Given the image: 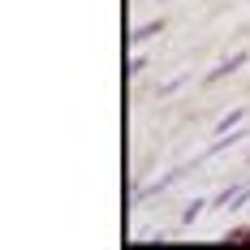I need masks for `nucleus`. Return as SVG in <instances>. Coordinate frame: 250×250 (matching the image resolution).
<instances>
[{"instance_id":"obj_1","label":"nucleus","mask_w":250,"mask_h":250,"mask_svg":"<svg viewBox=\"0 0 250 250\" xmlns=\"http://www.w3.org/2000/svg\"><path fill=\"white\" fill-rule=\"evenodd\" d=\"M186 173H190V164H177V168H168V173H164V177H155L151 186H138V190H134V203L151 199V194H164V190H168L173 181H181V177H186Z\"/></svg>"},{"instance_id":"obj_2","label":"nucleus","mask_w":250,"mask_h":250,"mask_svg":"<svg viewBox=\"0 0 250 250\" xmlns=\"http://www.w3.org/2000/svg\"><path fill=\"white\" fill-rule=\"evenodd\" d=\"M250 56L246 52H233V56H229V61H220V65H216V69H211V74H207V82H220V78H229V74H237V69H242V65H246Z\"/></svg>"},{"instance_id":"obj_3","label":"nucleus","mask_w":250,"mask_h":250,"mask_svg":"<svg viewBox=\"0 0 250 250\" xmlns=\"http://www.w3.org/2000/svg\"><path fill=\"white\" fill-rule=\"evenodd\" d=\"M160 30H164L160 18H155V22H143V26H134V30H129V43H147V39H155Z\"/></svg>"},{"instance_id":"obj_4","label":"nucleus","mask_w":250,"mask_h":250,"mask_svg":"<svg viewBox=\"0 0 250 250\" xmlns=\"http://www.w3.org/2000/svg\"><path fill=\"white\" fill-rule=\"evenodd\" d=\"M242 117H246L242 108H233V112H225V117L216 121V134H229V129H237V125H242Z\"/></svg>"},{"instance_id":"obj_5","label":"nucleus","mask_w":250,"mask_h":250,"mask_svg":"<svg viewBox=\"0 0 250 250\" xmlns=\"http://www.w3.org/2000/svg\"><path fill=\"white\" fill-rule=\"evenodd\" d=\"M203 207H207V203H203V199H194L190 207H186V211H181V225H194V220L203 216Z\"/></svg>"},{"instance_id":"obj_6","label":"nucleus","mask_w":250,"mask_h":250,"mask_svg":"<svg viewBox=\"0 0 250 250\" xmlns=\"http://www.w3.org/2000/svg\"><path fill=\"white\" fill-rule=\"evenodd\" d=\"M250 207V186H242L237 194H233V203H229V211H246Z\"/></svg>"},{"instance_id":"obj_7","label":"nucleus","mask_w":250,"mask_h":250,"mask_svg":"<svg viewBox=\"0 0 250 250\" xmlns=\"http://www.w3.org/2000/svg\"><path fill=\"white\" fill-rule=\"evenodd\" d=\"M186 82H190V78L181 74V78H173V82H164V86H160V91H155V95H160V100H164V95H177V91H181V86H186Z\"/></svg>"},{"instance_id":"obj_8","label":"nucleus","mask_w":250,"mask_h":250,"mask_svg":"<svg viewBox=\"0 0 250 250\" xmlns=\"http://www.w3.org/2000/svg\"><path fill=\"white\" fill-rule=\"evenodd\" d=\"M225 242H250V225H237L225 233Z\"/></svg>"},{"instance_id":"obj_9","label":"nucleus","mask_w":250,"mask_h":250,"mask_svg":"<svg viewBox=\"0 0 250 250\" xmlns=\"http://www.w3.org/2000/svg\"><path fill=\"white\" fill-rule=\"evenodd\" d=\"M246 160H250V155H246Z\"/></svg>"}]
</instances>
